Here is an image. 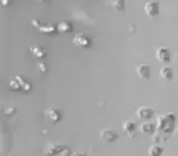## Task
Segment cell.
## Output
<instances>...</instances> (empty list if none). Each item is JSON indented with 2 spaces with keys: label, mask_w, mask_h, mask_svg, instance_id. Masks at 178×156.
<instances>
[{
  "label": "cell",
  "mask_w": 178,
  "mask_h": 156,
  "mask_svg": "<svg viewBox=\"0 0 178 156\" xmlns=\"http://www.w3.org/2000/svg\"><path fill=\"white\" fill-rule=\"evenodd\" d=\"M123 129H125L126 131H128V132H130L131 130H133V129H135V125H133L131 121H127V122H125V124H123Z\"/></svg>",
  "instance_id": "obj_9"
},
{
  "label": "cell",
  "mask_w": 178,
  "mask_h": 156,
  "mask_svg": "<svg viewBox=\"0 0 178 156\" xmlns=\"http://www.w3.org/2000/svg\"><path fill=\"white\" fill-rule=\"evenodd\" d=\"M112 5H113L117 10H121L122 7H123V0H112Z\"/></svg>",
  "instance_id": "obj_8"
},
{
  "label": "cell",
  "mask_w": 178,
  "mask_h": 156,
  "mask_svg": "<svg viewBox=\"0 0 178 156\" xmlns=\"http://www.w3.org/2000/svg\"><path fill=\"white\" fill-rule=\"evenodd\" d=\"M73 43L77 44V45H80V46H86V45L88 44V39L85 38V36H82V35H78V36L75 38Z\"/></svg>",
  "instance_id": "obj_4"
},
{
  "label": "cell",
  "mask_w": 178,
  "mask_h": 156,
  "mask_svg": "<svg viewBox=\"0 0 178 156\" xmlns=\"http://www.w3.org/2000/svg\"><path fill=\"white\" fill-rule=\"evenodd\" d=\"M73 156H82V155H80V154H76V155H73Z\"/></svg>",
  "instance_id": "obj_10"
},
{
  "label": "cell",
  "mask_w": 178,
  "mask_h": 156,
  "mask_svg": "<svg viewBox=\"0 0 178 156\" xmlns=\"http://www.w3.org/2000/svg\"><path fill=\"white\" fill-rule=\"evenodd\" d=\"M173 127V120L168 121L167 117H159L158 121V129L161 131H171Z\"/></svg>",
  "instance_id": "obj_1"
},
{
  "label": "cell",
  "mask_w": 178,
  "mask_h": 156,
  "mask_svg": "<svg viewBox=\"0 0 178 156\" xmlns=\"http://www.w3.org/2000/svg\"><path fill=\"white\" fill-rule=\"evenodd\" d=\"M101 136H102L104 139H106L107 141H112V140L116 139V134L112 132L111 130H105V131H102V132H101Z\"/></svg>",
  "instance_id": "obj_3"
},
{
  "label": "cell",
  "mask_w": 178,
  "mask_h": 156,
  "mask_svg": "<svg viewBox=\"0 0 178 156\" xmlns=\"http://www.w3.org/2000/svg\"><path fill=\"white\" fill-rule=\"evenodd\" d=\"M157 57L161 60V61H167L169 59V53L167 49H159L157 51Z\"/></svg>",
  "instance_id": "obj_2"
},
{
  "label": "cell",
  "mask_w": 178,
  "mask_h": 156,
  "mask_svg": "<svg viewBox=\"0 0 178 156\" xmlns=\"http://www.w3.org/2000/svg\"><path fill=\"white\" fill-rule=\"evenodd\" d=\"M138 116L147 119V117L151 116V110H148V109H140L138 110Z\"/></svg>",
  "instance_id": "obj_7"
},
{
  "label": "cell",
  "mask_w": 178,
  "mask_h": 156,
  "mask_svg": "<svg viewBox=\"0 0 178 156\" xmlns=\"http://www.w3.org/2000/svg\"><path fill=\"white\" fill-rule=\"evenodd\" d=\"M153 129H154V125L151 122H146L141 126V131H143V132H152Z\"/></svg>",
  "instance_id": "obj_6"
},
{
  "label": "cell",
  "mask_w": 178,
  "mask_h": 156,
  "mask_svg": "<svg viewBox=\"0 0 178 156\" xmlns=\"http://www.w3.org/2000/svg\"><path fill=\"white\" fill-rule=\"evenodd\" d=\"M148 152H149V156H159L161 152H162V149L159 146H157V145H153V146L149 147Z\"/></svg>",
  "instance_id": "obj_5"
}]
</instances>
